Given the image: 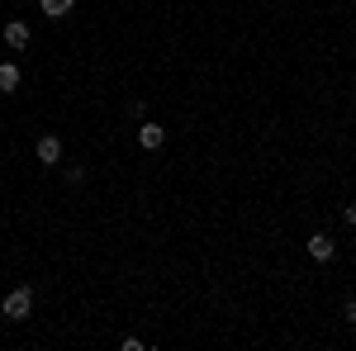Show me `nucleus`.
Wrapping results in <instances>:
<instances>
[{
  "mask_svg": "<svg viewBox=\"0 0 356 351\" xmlns=\"http://www.w3.org/2000/svg\"><path fill=\"white\" fill-rule=\"evenodd\" d=\"M38 10H43L48 19H62V15H72V10H76V0H38Z\"/></svg>",
  "mask_w": 356,
  "mask_h": 351,
  "instance_id": "0eeeda50",
  "label": "nucleus"
},
{
  "mask_svg": "<svg viewBox=\"0 0 356 351\" xmlns=\"http://www.w3.org/2000/svg\"><path fill=\"white\" fill-rule=\"evenodd\" d=\"M342 218H347V223L356 228V204H347V209H342Z\"/></svg>",
  "mask_w": 356,
  "mask_h": 351,
  "instance_id": "1a4fd4ad",
  "label": "nucleus"
},
{
  "mask_svg": "<svg viewBox=\"0 0 356 351\" xmlns=\"http://www.w3.org/2000/svg\"><path fill=\"white\" fill-rule=\"evenodd\" d=\"M309 256H314V261H332V256H337V243H332L328 233H314V238H309Z\"/></svg>",
  "mask_w": 356,
  "mask_h": 351,
  "instance_id": "39448f33",
  "label": "nucleus"
},
{
  "mask_svg": "<svg viewBox=\"0 0 356 351\" xmlns=\"http://www.w3.org/2000/svg\"><path fill=\"white\" fill-rule=\"evenodd\" d=\"M19 81H24V72H19L15 62H0V95H10V90H19Z\"/></svg>",
  "mask_w": 356,
  "mask_h": 351,
  "instance_id": "423d86ee",
  "label": "nucleus"
},
{
  "mask_svg": "<svg viewBox=\"0 0 356 351\" xmlns=\"http://www.w3.org/2000/svg\"><path fill=\"white\" fill-rule=\"evenodd\" d=\"M33 157H38L43 166H57V162H62V138H57V133H43L38 142H33Z\"/></svg>",
  "mask_w": 356,
  "mask_h": 351,
  "instance_id": "f03ea898",
  "label": "nucleus"
},
{
  "mask_svg": "<svg viewBox=\"0 0 356 351\" xmlns=\"http://www.w3.org/2000/svg\"><path fill=\"white\" fill-rule=\"evenodd\" d=\"M342 318H347V323L356 327V299H347V304H342Z\"/></svg>",
  "mask_w": 356,
  "mask_h": 351,
  "instance_id": "6e6552de",
  "label": "nucleus"
},
{
  "mask_svg": "<svg viewBox=\"0 0 356 351\" xmlns=\"http://www.w3.org/2000/svg\"><path fill=\"white\" fill-rule=\"evenodd\" d=\"M0 38H5V48L19 53V48H29V24H24V19H10V24L0 28Z\"/></svg>",
  "mask_w": 356,
  "mask_h": 351,
  "instance_id": "20e7f679",
  "label": "nucleus"
},
{
  "mask_svg": "<svg viewBox=\"0 0 356 351\" xmlns=\"http://www.w3.org/2000/svg\"><path fill=\"white\" fill-rule=\"evenodd\" d=\"M162 142H166V129H162V124H152V119H147V124L138 129V147H143V152H157Z\"/></svg>",
  "mask_w": 356,
  "mask_h": 351,
  "instance_id": "7ed1b4c3",
  "label": "nucleus"
},
{
  "mask_svg": "<svg viewBox=\"0 0 356 351\" xmlns=\"http://www.w3.org/2000/svg\"><path fill=\"white\" fill-rule=\"evenodd\" d=\"M0 313H5L10 323H24L29 313H33V290H29V285L10 290V295H5V304H0Z\"/></svg>",
  "mask_w": 356,
  "mask_h": 351,
  "instance_id": "f257e3e1",
  "label": "nucleus"
}]
</instances>
